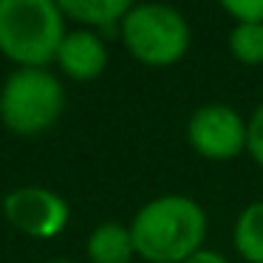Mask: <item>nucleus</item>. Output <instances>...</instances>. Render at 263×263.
Masks as SVG:
<instances>
[{
    "label": "nucleus",
    "mask_w": 263,
    "mask_h": 263,
    "mask_svg": "<svg viewBox=\"0 0 263 263\" xmlns=\"http://www.w3.org/2000/svg\"><path fill=\"white\" fill-rule=\"evenodd\" d=\"M136 257L147 263H184L204 249L206 212L190 195H159L130 221Z\"/></svg>",
    "instance_id": "nucleus-1"
},
{
    "label": "nucleus",
    "mask_w": 263,
    "mask_h": 263,
    "mask_svg": "<svg viewBox=\"0 0 263 263\" xmlns=\"http://www.w3.org/2000/svg\"><path fill=\"white\" fill-rule=\"evenodd\" d=\"M54 0H0V54L17 68H46L65 37Z\"/></svg>",
    "instance_id": "nucleus-2"
},
{
    "label": "nucleus",
    "mask_w": 263,
    "mask_h": 263,
    "mask_svg": "<svg viewBox=\"0 0 263 263\" xmlns=\"http://www.w3.org/2000/svg\"><path fill=\"white\" fill-rule=\"evenodd\" d=\"M122 46L136 63L167 68L184 60L193 43L190 23L170 3H136L119 23Z\"/></svg>",
    "instance_id": "nucleus-3"
},
{
    "label": "nucleus",
    "mask_w": 263,
    "mask_h": 263,
    "mask_svg": "<svg viewBox=\"0 0 263 263\" xmlns=\"http://www.w3.org/2000/svg\"><path fill=\"white\" fill-rule=\"evenodd\" d=\"M65 88L48 68H17L0 88V122L12 133L34 136L63 116Z\"/></svg>",
    "instance_id": "nucleus-4"
},
{
    "label": "nucleus",
    "mask_w": 263,
    "mask_h": 263,
    "mask_svg": "<svg viewBox=\"0 0 263 263\" xmlns=\"http://www.w3.org/2000/svg\"><path fill=\"white\" fill-rule=\"evenodd\" d=\"M3 215L14 229L37 240H51L68 227L71 210L60 193L40 184L17 187L3 198Z\"/></svg>",
    "instance_id": "nucleus-5"
},
{
    "label": "nucleus",
    "mask_w": 263,
    "mask_h": 263,
    "mask_svg": "<svg viewBox=\"0 0 263 263\" xmlns=\"http://www.w3.org/2000/svg\"><path fill=\"white\" fill-rule=\"evenodd\" d=\"M187 142L204 159L229 161L246 150V119L229 105H204L190 116Z\"/></svg>",
    "instance_id": "nucleus-6"
},
{
    "label": "nucleus",
    "mask_w": 263,
    "mask_h": 263,
    "mask_svg": "<svg viewBox=\"0 0 263 263\" xmlns=\"http://www.w3.org/2000/svg\"><path fill=\"white\" fill-rule=\"evenodd\" d=\"M54 63L60 65L68 80L74 82H93L108 68V46L93 29H74L65 31L57 48Z\"/></svg>",
    "instance_id": "nucleus-7"
},
{
    "label": "nucleus",
    "mask_w": 263,
    "mask_h": 263,
    "mask_svg": "<svg viewBox=\"0 0 263 263\" xmlns=\"http://www.w3.org/2000/svg\"><path fill=\"white\" fill-rule=\"evenodd\" d=\"M65 17L77 20L82 29L105 31L122 23L127 12L136 6V0H54Z\"/></svg>",
    "instance_id": "nucleus-8"
},
{
    "label": "nucleus",
    "mask_w": 263,
    "mask_h": 263,
    "mask_svg": "<svg viewBox=\"0 0 263 263\" xmlns=\"http://www.w3.org/2000/svg\"><path fill=\"white\" fill-rule=\"evenodd\" d=\"M88 257L91 263H130L136 257L130 227L116 221H105L88 235Z\"/></svg>",
    "instance_id": "nucleus-9"
},
{
    "label": "nucleus",
    "mask_w": 263,
    "mask_h": 263,
    "mask_svg": "<svg viewBox=\"0 0 263 263\" xmlns=\"http://www.w3.org/2000/svg\"><path fill=\"white\" fill-rule=\"evenodd\" d=\"M232 240L246 263H263V201L249 204L238 215Z\"/></svg>",
    "instance_id": "nucleus-10"
},
{
    "label": "nucleus",
    "mask_w": 263,
    "mask_h": 263,
    "mask_svg": "<svg viewBox=\"0 0 263 263\" xmlns=\"http://www.w3.org/2000/svg\"><path fill=\"white\" fill-rule=\"evenodd\" d=\"M229 54L240 65H263V23H235L229 31Z\"/></svg>",
    "instance_id": "nucleus-11"
},
{
    "label": "nucleus",
    "mask_w": 263,
    "mask_h": 263,
    "mask_svg": "<svg viewBox=\"0 0 263 263\" xmlns=\"http://www.w3.org/2000/svg\"><path fill=\"white\" fill-rule=\"evenodd\" d=\"M235 23H263V0H218Z\"/></svg>",
    "instance_id": "nucleus-12"
},
{
    "label": "nucleus",
    "mask_w": 263,
    "mask_h": 263,
    "mask_svg": "<svg viewBox=\"0 0 263 263\" xmlns=\"http://www.w3.org/2000/svg\"><path fill=\"white\" fill-rule=\"evenodd\" d=\"M246 153L263 167V105H257L255 114L246 119Z\"/></svg>",
    "instance_id": "nucleus-13"
},
{
    "label": "nucleus",
    "mask_w": 263,
    "mask_h": 263,
    "mask_svg": "<svg viewBox=\"0 0 263 263\" xmlns=\"http://www.w3.org/2000/svg\"><path fill=\"white\" fill-rule=\"evenodd\" d=\"M184 263H229L227 257L221 255V252H212V249H201V252H195L193 257H187Z\"/></svg>",
    "instance_id": "nucleus-14"
},
{
    "label": "nucleus",
    "mask_w": 263,
    "mask_h": 263,
    "mask_svg": "<svg viewBox=\"0 0 263 263\" xmlns=\"http://www.w3.org/2000/svg\"><path fill=\"white\" fill-rule=\"evenodd\" d=\"M48 263H71V260H48Z\"/></svg>",
    "instance_id": "nucleus-15"
}]
</instances>
